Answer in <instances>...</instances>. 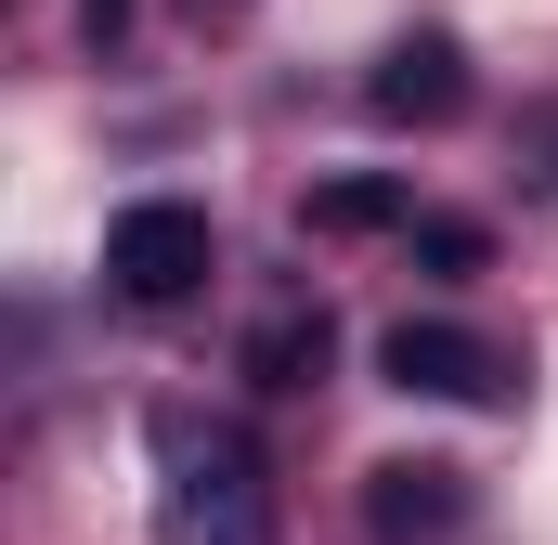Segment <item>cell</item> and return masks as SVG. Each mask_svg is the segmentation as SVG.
<instances>
[{
  "mask_svg": "<svg viewBox=\"0 0 558 545\" xmlns=\"http://www.w3.org/2000/svg\"><path fill=\"white\" fill-rule=\"evenodd\" d=\"M78 26H92V39H118V26H131V0H78Z\"/></svg>",
  "mask_w": 558,
  "mask_h": 545,
  "instance_id": "obj_8",
  "label": "cell"
},
{
  "mask_svg": "<svg viewBox=\"0 0 558 545\" xmlns=\"http://www.w3.org/2000/svg\"><path fill=\"white\" fill-rule=\"evenodd\" d=\"M312 221H325V234H377V221H416V208H403L390 182H338V195H312Z\"/></svg>",
  "mask_w": 558,
  "mask_h": 545,
  "instance_id": "obj_7",
  "label": "cell"
},
{
  "mask_svg": "<svg viewBox=\"0 0 558 545\" xmlns=\"http://www.w3.org/2000/svg\"><path fill=\"white\" fill-rule=\"evenodd\" d=\"M221 261V234H208V208H182V195H143L105 221V286L131 299V312H182L195 286Z\"/></svg>",
  "mask_w": 558,
  "mask_h": 545,
  "instance_id": "obj_2",
  "label": "cell"
},
{
  "mask_svg": "<svg viewBox=\"0 0 558 545\" xmlns=\"http://www.w3.org/2000/svg\"><path fill=\"white\" fill-rule=\"evenodd\" d=\"M247 377H260V390H312V377H325V312H274V325L247 338Z\"/></svg>",
  "mask_w": 558,
  "mask_h": 545,
  "instance_id": "obj_6",
  "label": "cell"
},
{
  "mask_svg": "<svg viewBox=\"0 0 558 545\" xmlns=\"http://www.w3.org/2000/svg\"><path fill=\"white\" fill-rule=\"evenodd\" d=\"M195 13H208V26H234V13H247V0H195Z\"/></svg>",
  "mask_w": 558,
  "mask_h": 545,
  "instance_id": "obj_9",
  "label": "cell"
},
{
  "mask_svg": "<svg viewBox=\"0 0 558 545\" xmlns=\"http://www.w3.org/2000/svg\"><path fill=\"white\" fill-rule=\"evenodd\" d=\"M390 390H428V403H507V351L481 325H390Z\"/></svg>",
  "mask_w": 558,
  "mask_h": 545,
  "instance_id": "obj_3",
  "label": "cell"
},
{
  "mask_svg": "<svg viewBox=\"0 0 558 545\" xmlns=\"http://www.w3.org/2000/svg\"><path fill=\"white\" fill-rule=\"evenodd\" d=\"M143 455H156V545H274V468L234 415L169 403Z\"/></svg>",
  "mask_w": 558,
  "mask_h": 545,
  "instance_id": "obj_1",
  "label": "cell"
},
{
  "mask_svg": "<svg viewBox=\"0 0 558 545\" xmlns=\"http://www.w3.org/2000/svg\"><path fill=\"white\" fill-rule=\"evenodd\" d=\"M364 105H377L390 131H441V118L468 105V52H454V39H403V52L364 78Z\"/></svg>",
  "mask_w": 558,
  "mask_h": 545,
  "instance_id": "obj_4",
  "label": "cell"
},
{
  "mask_svg": "<svg viewBox=\"0 0 558 545\" xmlns=\"http://www.w3.org/2000/svg\"><path fill=\"white\" fill-rule=\"evenodd\" d=\"M364 520H377L390 545H416V533H454V520H468V481H454L441 455H403V468H377Z\"/></svg>",
  "mask_w": 558,
  "mask_h": 545,
  "instance_id": "obj_5",
  "label": "cell"
}]
</instances>
